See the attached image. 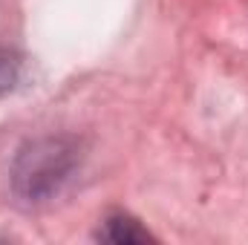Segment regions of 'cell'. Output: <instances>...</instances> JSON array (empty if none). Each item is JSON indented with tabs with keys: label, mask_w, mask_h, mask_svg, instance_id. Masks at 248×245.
<instances>
[{
	"label": "cell",
	"mask_w": 248,
	"mask_h": 245,
	"mask_svg": "<svg viewBox=\"0 0 248 245\" xmlns=\"http://www.w3.org/2000/svg\"><path fill=\"white\" fill-rule=\"evenodd\" d=\"M15 81H17V58L9 49L0 46V92L12 90Z\"/></svg>",
	"instance_id": "3"
},
{
	"label": "cell",
	"mask_w": 248,
	"mask_h": 245,
	"mask_svg": "<svg viewBox=\"0 0 248 245\" xmlns=\"http://www.w3.org/2000/svg\"><path fill=\"white\" fill-rule=\"evenodd\" d=\"M98 237L107 243H147L150 240V234L144 228H139V222L130 216H110Z\"/></svg>",
	"instance_id": "2"
},
{
	"label": "cell",
	"mask_w": 248,
	"mask_h": 245,
	"mask_svg": "<svg viewBox=\"0 0 248 245\" xmlns=\"http://www.w3.org/2000/svg\"><path fill=\"white\" fill-rule=\"evenodd\" d=\"M66 173V150L58 141H49L46 147L35 144L32 153H23L20 168H17V184L29 196H38L44 190H52L55 182Z\"/></svg>",
	"instance_id": "1"
}]
</instances>
